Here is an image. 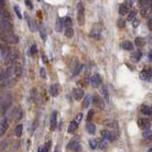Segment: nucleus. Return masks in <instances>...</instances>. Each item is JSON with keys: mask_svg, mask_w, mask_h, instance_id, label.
Listing matches in <instances>:
<instances>
[{"mask_svg": "<svg viewBox=\"0 0 152 152\" xmlns=\"http://www.w3.org/2000/svg\"><path fill=\"white\" fill-rule=\"evenodd\" d=\"M11 101H13V99H11V93H3V98L0 102V117L4 116L7 113V111L11 108Z\"/></svg>", "mask_w": 152, "mask_h": 152, "instance_id": "f257e3e1", "label": "nucleus"}, {"mask_svg": "<svg viewBox=\"0 0 152 152\" xmlns=\"http://www.w3.org/2000/svg\"><path fill=\"white\" fill-rule=\"evenodd\" d=\"M1 39L7 44H17L19 42V37L11 32H2L1 33Z\"/></svg>", "mask_w": 152, "mask_h": 152, "instance_id": "f03ea898", "label": "nucleus"}, {"mask_svg": "<svg viewBox=\"0 0 152 152\" xmlns=\"http://www.w3.org/2000/svg\"><path fill=\"white\" fill-rule=\"evenodd\" d=\"M18 58V53L16 51H11H11L8 53V55L4 58V64L6 65V66H9L11 67V65H13L15 61L17 60Z\"/></svg>", "mask_w": 152, "mask_h": 152, "instance_id": "7ed1b4c3", "label": "nucleus"}, {"mask_svg": "<svg viewBox=\"0 0 152 152\" xmlns=\"http://www.w3.org/2000/svg\"><path fill=\"white\" fill-rule=\"evenodd\" d=\"M77 20L80 26L85 25V7L83 3H79L77 5Z\"/></svg>", "mask_w": 152, "mask_h": 152, "instance_id": "20e7f679", "label": "nucleus"}, {"mask_svg": "<svg viewBox=\"0 0 152 152\" xmlns=\"http://www.w3.org/2000/svg\"><path fill=\"white\" fill-rule=\"evenodd\" d=\"M0 30H1L2 32H11V20L0 18Z\"/></svg>", "mask_w": 152, "mask_h": 152, "instance_id": "39448f33", "label": "nucleus"}, {"mask_svg": "<svg viewBox=\"0 0 152 152\" xmlns=\"http://www.w3.org/2000/svg\"><path fill=\"white\" fill-rule=\"evenodd\" d=\"M68 149H71V150H74V151H80L81 150V144L78 142V139L77 138H73L72 139L70 144L68 146Z\"/></svg>", "mask_w": 152, "mask_h": 152, "instance_id": "423d86ee", "label": "nucleus"}, {"mask_svg": "<svg viewBox=\"0 0 152 152\" xmlns=\"http://www.w3.org/2000/svg\"><path fill=\"white\" fill-rule=\"evenodd\" d=\"M15 84H16V78H10L2 83L1 87L3 89H10L15 86Z\"/></svg>", "mask_w": 152, "mask_h": 152, "instance_id": "0eeeda50", "label": "nucleus"}, {"mask_svg": "<svg viewBox=\"0 0 152 152\" xmlns=\"http://www.w3.org/2000/svg\"><path fill=\"white\" fill-rule=\"evenodd\" d=\"M8 127H9V120L7 117H4L0 121V137L7 131Z\"/></svg>", "mask_w": 152, "mask_h": 152, "instance_id": "6e6552de", "label": "nucleus"}, {"mask_svg": "<svg viewBox=\"0 0 152 152\" xmlns=\"http://www.w3.org/2000/svg\"><path fill=\"white\" fill-rule=\"evenodd\" d=\"M57 127V111H53L51 115V121H49V129L54 131Z\"/></svg>", "mask_w": 152, "mask_h": 152, "instance_id": "1a4fd4ad", "label": "nucleus"}, {"mask_svg": "<svg viewBox=\"0 0 152 152\" xmlns=\"http://www.w3.org/2000/svg\"><path fill=\"white\" fill-rule=\"evenodd\" d=\"M138 125L140 127L141 129H144V130H147L150 127V121L148 119H146V118H141L138 121Z\"/></svg>", "mask_w": 152, "mask_h": 152, "instance_id": "9d476101", "label": "nucleus"}, {"mask_svg": "<svg viewBox=\"0 0 152 152\" xmlns=\"http://www.w3.org/2000/svg\"><path fill=\"white\" fill-rule=\"evenodd\" d=\"M13 72H14V68L11 66L7 68L6 70H4L2 75V81H6V80L11 78V75H13Z\"/></svg>", "mask_w": 152, "mask_h": 152, "instance_id": "9b49d317", "label": "nucleus"}, {"mask_svg": "<svg viewBox=\"0 0 152 152\" xmlns=\"http://www.w3.org/2000/svg\"><path fill=\"white\" fill-rule=\"evenodd\" d=\"M101 32H102V30H101V28H99V25H95L92 28V30H91L90 35L92 38H94V39L99 40L101 37Z\"/></svg>", "mask_w": 152, "mask_h": 152, "instance_id": "f8f14e48", "label": "nucleus"}, {"mask_svg": "<svg viewBox=\"0 0 152 152\" xmlns=\"http://www.w3.org/2000/svg\"><path fill=\"white\" fill-rule=\"evenodd\" d=\"M91 86H92V87H94V89H96V87H98L99 86L101 85L102 83V79L100 77V75L99 74H94L92 77H91Z\"/></svg>", "mask_w": 152, "mask_h": 152, "instance_id": "ddd939ff", "label": "nucleus"}, {"mask_svg": "<svg viewBox=\"0 0 152 152\" xmlns=\"http://www.w3.org/2000/svg\"><path fill=\"white\" fill-rule=\"evenodd\" d=\"M72 94H73V97L75 100H81V99L84 97V95H85V93H84V90L82 89H74L73 91H72Z\"/></svg>", "mask_w": 152, "mask_h": 152, "instance_id": "4468645a", "label": "nucleus"}, {"mask_svg": "<svg viewBox=\"0 0 152 152\" xmlns=\"http://www.w3.org/2000/svg\"><path fill=\"white\" fill-rule=\"evenodd\" d=\"M59 91H60V87L58 84H53V85L49 87V93L53 97H56L59 94Z\"/></svg>", "mask_w": 152, "mask_h": 152, "instance_id": "2eb2a0df", "label": "nucleus"}, {"mask_svg": "<svg viewBox=\"0 0 152 152\" xmlns=\"http://www.w3.org/2000/svg\"><path fill=\"white\" fill-rule=\"evenodd\" d=\"M25 17H26L27 23H28V26H29V28H30V32H35L36 26H35V23H34V21L32 20V18H30L27 13H25Z\"/></svg>", "mask_w": 152, "mask_h": 152, "instance_id": "dca6fc26", "label": "nucleus"}, {"mask_svg": "<svg viewBox=\"0 0 152 152\" xmlns=\"http://www.w3.org/2000/svg\"><path fill=\"white\" fill-rule=\"evenodd\" d=\"M151 11H152V6H150L149 4H148V5L144 6L141 9V15H143L144 17H146L148 14L151 13Z\"/></svg>", "mask_w": 152, "mask_h": 152, "instance_id": "f3484780", "label": "nucleus"}, {"mask_svg": "<svg viewBox=\"0 0 152 152\" xmlns=\"http://www.w3.org/2000/svg\"><path fill=\"white\" fill-rule=\"evenodd\" d=\"M142 55H143V53L140 51H134L130 54V60L132 62H138V61L141 59V57H142Z\"/></svg>", "mask_w": 152, "mask_h": 152, "instance_id": "a211bd4d", "label": "nucleus"}, {"mask_svg": "<svg viewBox=\"0 0 152 152\" xmlns=\"http://www.w3.org/2000/svg\"><path fill=\"white\" fill-rule=\"evenodd\" d=\"M93 104L96 105L97 106H99L100 108H104V101H103L102 98L99 97V95H94Z\"/></svg>", "mask_w": 152, "mask_h": 152, "instance_id": "6ab92c4d", "label": "nucleus"}, {"mask_svg": "<svg viewBox=\"0 0 152 152\" xmlns=\"http://www.w3.org/2000/svg\"><path fill=\"white\" fill-rule=\"evenodd\" d=\"M101 136L103 137V139H104V140H110V141H112L114 139L112 133H110L108 130H106V129H104V130L101 131Z\"/></svg>", "mask_w": 152, "mask_h": 152, "instance_id": "aec40b11", "label": "nucleus"}, {"mask_svg": "<svg viewBox=\"0 0 152 152\" xmlns=\"http://www.w3.org/2000/svg\"><path fill=\"white\" fill-rule=\"evenodd\" d=\"M140 110H141V112H142L143 114H144V115H147V116L151 115V112H152L151 108L148 106H146V105H142V106H141Z\"/></svg>", "mask_w": 152, "mask_h": 152, "instance_id": "412c9836", "label": "nucleus"}, {"mask_svg": "<svg viewBox=\"0 0 152 152\" xmlns=\"http://www.w3.org/2000/svg\"><path fill=\"white\" fill-rule=\"evenodd\" d=\"M121 46L125 51H132L133 49V44L130 41H124Z\"/></svg>", "mask_w": 152, "mask_h": 152, "instance_id": "4be33fe9", "label": "nucleus"}, {"mask_svg": "<svg viewBox=\"0 0 152 152\" xmlns=\"http://www.w3.org/2000/svg\"><path fill=\"white\" fill-rule=\"evenodd\" d=\"M101 92L103 94V97L105 98V100L106 102L109 101V94H108V87H106V86H103L101 87Z\"/></svg>", "mask_w": 152, "mask_h": 152, "instance_id": "5701e85b", "label": "nucleus"}, {"mask_svg": "<svg viewBox=\"0 0 152 152\" xmlns=\"http://www.w3.org/2000/svg\"><path fill=\"white\" fill-rule=\"evenodd\" d=\"M63 19H61V18H57V21H56V25H55V30H56V32H62V30H63Z\"/></svg>", "mask_w": 152, "mask_h": 152, "instance_id": "b1692460", "label": "nucleus"}, {"mask_svg": "<svg viewBox=\"0 0 152 152\" xmlns=\"http://www.w3.org/2000/svg\"><path fill=\"white\" fill-rule=\"evenodd\" d=\"M135 45L137 46V47H139V48L144 47V46L146 45V40H144V38H143V37H136Z\"/></svg>", "mask_w": 152, "mask_h": 152, "instance_id": "393cba45", "label": "nucleus"}, {"mask_svg": "<svg viewBox=\"0 0 152 152\" xmlns=\"http://www.w3.org/2000/svg\"><path fill=\"white\" fill-rule=\"evenodd\" d=\"M78 127V125L75 123L74 121H72L71 123L70 124V125H68V133H73L76 129H77Z\"/></svg>", "mask_w": 152, "mask_h": 152, "instance_id": "a878e982", "label": "nucleus"}, {"mask_svg": "<svg viewBox=\"0 0 152 152\" xmlns=\"http://www.w3.org/2000/svg\"><path fill=\"white\" fill-rule=\"evenodd\" d=\"M63 25L64 27H66V29L67 28H71V26H72V20H71V18L70 17H65L63 19Z\"/></svg>", "mask_w": 152, "mask_h": 152, "instance_id": "bb28decb", "label": "nucleus"}, {"mask_svg": "<svg viewBox=\"0 0 152 152\" xmlns=\"http://www.w3.org/2000/svg\"><path fill=\"white\" fill-rule=\"evenodd\" d=\"M86 128H87V131L89 132V134H94V133H95V129H96V128H95L94 124H92V123H87Z\"/></svg>", "mask_w": 152, "mask_h": 152, "instance_id": "cd10ccee", "label": "nucleus"}, {"mask_svg": "<svg viewBox=\"0 0 152 152\" xmlns=\"http://www.w3.org/2000/svg\"><path fill=\"white\" fill-rule=\"evenodd\" d=\"M90 100H91V97L90 95H87V96L84 98V101H83V108H89V106L90 104Z\"/></svg>", "mask_w": 152, "mask_h": 152, "instance_id": "c85d7f7f", "label": "nucleus"}, {"mask_svg": "<svg viewBox=\"0 0 152 152\" xmlns=\"http://www.w3.org/2000/svg\"><path fill=\"white\" fill-rule=\"evenodd\" d=\"M14 73H15V75L17 76V77L21 76V74H22V66L19 63H17L14 66Z\"/></svg>", "mask_w": 152, "mask_h": 152, "instance_id": "c756f323", "label": "nucleus"}, {"mask_svg": "<svg viewBox=\"0 0 152 152\" xmlns=\"http://www.w3.org/2000/svg\"><path fill=\"white\" fill-rule=\"evenodd\" d=\"M74 35V30L72 28H67L65 30V36L68 38H71Z\"/></svg>", "mask_w": 152, "mask_h": 152, "instance_id": "7c9ffc66", "label": "nucleus"}, {"mask_svg": "<svg viewBox=\"0 0 152 152\" xmlns=\"http://www.w3.org/2000/svg\"><path fill=\"white\" fill-rule=\"evenodd\" d=\"M22 131H23V125L21 124L17 125V127H15V135L17 137H20L22 135Z\"/></svg>", "mask_w": 152, "mask_h": 152, "instance_id": "2f4dec72", "label": "nucleus"}, {"mask_svg": "<svg viewBox=\"0 0 152 152\" xmlns=\"http://www.w3.org/2000/svg\"><path fill=\"white\" fill-rule=\"evenodd\" d=\"M127 11H128L127 7L125 6V4H122V5L120 6V8H119V13H120L121 15H125V14H127Z\"/></svg>", "mask_w": 152, "mask_h": 152, "instance_id": "473e14b6", "label": "nucleus"}, {"mask_svg": "<svg viewBox=\"0 0 152 152\" xmlns=\"http://www.w3.org/2000/svg\"><path fill=\"white\" fill-rule=\"evenodd\" d=\"M39 33H40L41 38L45 41L46 38H47V33H46V30H45V28H44L43 26H40V28H39Z\"/></svg>", "mask_w": 152, "mask_h": 152, "instance_id": "72a5a7b5", "label": "nucleus"}, {"mask_svg": "<svg viewBox=\"0 0 152 152\" xmlns=\"http://www.w3.org/2000/svg\"><path fill=\"white\" fill-rule=\"evenodd\" d=\"M136 11H131L130 13H128L127 15V20L128 21H133L135 19V16H136Z\"/></svg>", "mask_w": 152, "mask_h": 152, "instance_id": "f704fd0d", "label": "nucleus"}, {"mask_svg": "<svg viewBox=\"0 0 152 152\" xmlns=\"http://www.w3.org/2000/svg\"><path fill=\"white\" fill-rule=\"evenodd\" d=\"M89 146H90L91 148H92V149H95V148H96L97 146H98L97 140L96 139H90L89 140Z\"/></svg>", "mask_w": 152, "mask_h": 152, "instance_id": "c9c22d12", "label": "nucleus"}, {"mask_svg": "<svg viewBox=\"0 0 152 152\" xmlns=\"http://www.w3.org/2000/svg\"><path fill=\"white\" fill-rule=\"evenodd\" d=\"M36 53H37V47L35 44H32L30 49V54L33 56V55H35Z\"/></svg>", "mask_w": 152, "mask_h": 152, "instance_id": "e433bc0d", "label": "nucleus"}, {"mask_svg": "<svg viewBox=\"0 0 152 152\" xmlns=\"http://www.w3.org/2000/svg\"><path fill=\"white\" fill-rule=\"evenodd\" d=\"M8 146V140H4L2 142H0V152H2Z\"/></svg>", "mask_w": 152, "mask_h": 152, "instance_id": "4c0bfd02", "label": "nucleus"}, {"mask_svg": "<svg viewBox=\"0 0 152 152\" xmlns=\"http://www.w3.org/2000/svg\"><path fill=\"white\" fill-rule=\"evenodd\" d=\"M13 9H14L15 13H16V15H17V17H18L19 19H22V13H21L20 9H19V7L15 5V6L13 7Z\"/></svg>", "mask_w": 152, "mask_h": 152, "instance_id": "58836bf2", "label": "nucleus"}, {"mask_svg": "<svg viewBox=\"0 0 152 152\" xmlns=\"http://www.w3.org/2000/svg\"><path fill=\"white\" fill-rule=\"evenodd\" d=\"M151 136H152V131L150 130V129H147V130L143 132V137L144 139H148Z\"/></svg>", "mask_w": 152, "mask_h": 152, "instance_id": "ea45409f", "label": "nucleus"}, {"mask_svg": "<svg viewBox=\"0 0 152 152\" xmlns=\"http://www.w3.org/2000/svg\"><path fill=\"white\" fill-rule=\"evenodd\" d=\"M94 115V110L93 109H89V113H87V121L90 123L91 119H92V117Z\"/></svg>", "mask_w": 152, "mask_h": 152, "instance_id": "a19ab883", "label": "nucleus"}, {"mask_svg": "<svg viewBox=\"0 0 152 152\" xmlns=\"http://www.w3.org/2000/svg\"><path fill=\"white\" fill-rule=\"evenodd\" d=\"M82 118H83V113H79V114H77V115H76V117L74 118V122L77 125H79L80 124V122L82 121Z\"/></svg>", "mask_w": 152, "mask_h": 152, "instance_id": "79ce46f5", "label": "nucleus"}, {"mask_svg": "<svg viewBox=\"0 0 152 152\" xmlns=\"http://www.w3.org/2000/svg\"><path fill=\"white\" fill-rule=\"evenodd\" d=\"M117 26L119 27V28H125V21L124 20L123 18H121L118 20V23H117Z\"/></svg>", "mask_w": 152, "mask_h": 152, "instance_id": "37998d69", "label": "nucleus"}, {"mask_svg": "<svg viewBox=\"0 0 152 152\" xmlns=\"http://www.w3.org/2000/svg\"><path fill=\"white\" fill-rule=\"evenodd\" d=\"M99 147H100L101 149H106V148H108V144H106V141H102V142L99 144Z\"/></svg>", "mask_w": 152, "mask_h": 152, "instance_id": "c03bdc74", "label": "nucleus"}, {"mask_svg": "<svg viewBox=\"0 0 152 152\" xmlns=\"http://www.w3.org/2000/svg\"><path fill=\"white\" fill-rule=\"evenodd\" d=\"M25 4H26L27 7H28L30 10H32V9H33V4H32V1H30V0H26Z\"/></svg>", "mask_w": 152, "mask_h": 152, "instance_id": "a18cd8bd", "label": "nucleus"}, {"mask_svg": "<svg viewBox=\"0 0 152 152\" xmlns=\"http://www.w3.org/2000/svg\"><path fill=\"white\" fill-rule=\"evenodd\" d=\"M47 74H46V70H45V68H40V76L43 79H46V77H47V76H46Z\"/></svg>", "mask_w": 152, "mask_h": 152, "instance_id": "49530a36", "label": "nucleus"}, {"mask_svg": "<svg viewBox=\"0 0 152 152\" xmlns=\"http://www.w3.org/2000/svg\"><path fill=\"white\" fill-rule=\"evenodd\" d=\"M140 25V20L139 19H134V20H133V23H132V26L134 27V28H137V27H138Z\"/></svg>", "mask_w": 152, "mask_h": 152, "instance_id": "de8ad7c7", "label": "nucleus"}, {"mask_svg": "<svg viewBox=\"0 0 152 152\" xmlns=\"http://www.w3.org/2000/svg\"><path fill=\"white\" fill-rule=\"evenodd\" d=\"M124 4L127 7V9H129V8H131V6H132V1H125Z\"/></svg>", "mask_w": 152, "mask_h": 152, "instance_id": "09e8293b", "label": "nucleus"}, {"mask_svg": "<svg viewBox=\"0 0 152 152\" xmlns=\"http://www.w3.org/2000/svg\"><path fill=\"white\" fill-rule=\"evenodd\" d=\"M38 152H49V151L46 149L45 146H41L39 147V149H38Z\"/></svg>", "mask_w": 152, "mask_h": 152, "instance_id": "8fccbe9b", "label": "nucleus"}, {"mask_svg": "<svg viewBox=\"0 0 152 152\" xmlns=\"http://www.w3.org/2000/svg\"><path fill=\"white\" fill-rule=\"evenodd\" d=\"M147 57H148V60H149L150 62H152V51H150L149 52H148Z\"/></svg>", "mask_w": 152, "mask_h": 152, "instance_id": "3c124183", "label": "nucleus"}, {"mask_svg": "<svg viewBox=\"0 0 152 152\" xmlns=\"http://www.w3.org/2000/svg\"><path fill=\"white\" fill-rule=\"evenodd\" d=\"M147 26H148V28H149L150 30H152V19H150L149 21H148L147 23Z\"/></svg>", "mask_w": 152, "mask_h": 152, "instance_id": "603ef678", "label": "nucleus"}, {"mask_svg": "<svg viewBox=\"0 0 152 152\" xmlns=\"http://www.w3.org/2000/svg\"><path fill=\"white\" fill-rule=\"evenodd\" d=\"M4 70H0V81H2V75H3Z\"/></svg>", "mask_w": 152, "mask_h": 152, "instance_id": "864d4df0", "label": "nucleus"}, {"mask_svg": "<svg viewBox=\"0 0 152 152\" xmlns=\"http://www.w3.org/2000/svg\"><path fill=\"white\" fill-rule=\"evenodd\" d=\"M4 4H5V2L2 1V0H0V9H1V8H3V7H4Z\"/></svg>", "mask_w": 152, "mask_h": 152, "instance_id": "5fc2aeb1", "label": "nucleus"}, {"mask_svg": "<svg viewBox=\"0 0 152 152\" xmlns=\"http://www.w3.org/2000/svg\"><path fill=\"white\" fill-rule=\"evenodd\" d=\"M43 61H44V63H48V58L45 55L43 56Z\"/></svg>", "mask_w": 152, "mask_h": 152, "instance_id": "6e6d98bb", "label": "nucleus"}, {"mask_svg": "<svg viewBox=\"0 0 152 152\" xmlns=\"http://www.w3.org/2000/svg\"><path fill=\"white\" fill-rule=\"evenodd\" d=\"M55 152H60V148H59L58 146L56 147V149H55Z\"/></svg>", "mask_w": 152, "mask_h": 152, "instance_id": "4d7b16f0", "label": "nucleus"}, {"mask_svg": "<svg viewBox=\"0 0 152 152\" xmlns=\"http://www.w3.org/2000/svg\"><path fill=\"white\" fill-rule=\"evenodd\" d=\"M147 152H152V147H151V148H149V149L147 150Z\"/></svg>", "mask_w": 152, "mask_h": 152, "instance_id": "13d9d810", "label": "nucleus"}, {"mask_svg": "<svg viewBox=\"0 0 152 152\" xmlns=\"http://www.w3.org/2000/svg\"><path fill=\"white\" fill-rule=\"evenodd\" d=\"M151 111H152V108H151Z\"/></svg>", "mask_w": 152, "mask_h": 152, "instance_id": "bf43d9fd", "label": "nucleus"}]
</instances>
